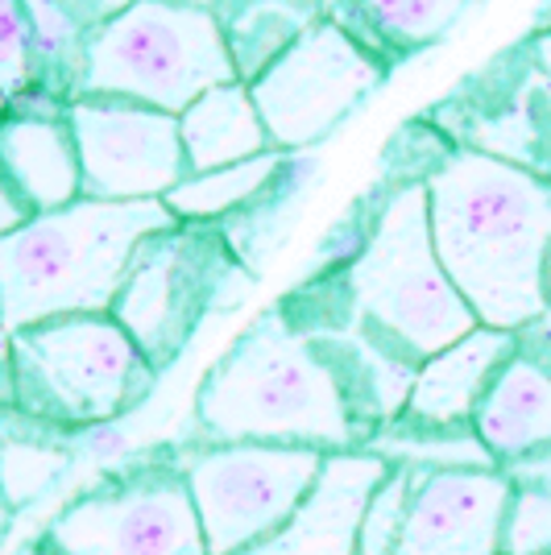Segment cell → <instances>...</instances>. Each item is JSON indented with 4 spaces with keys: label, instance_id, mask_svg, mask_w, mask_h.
Here are the masks:
<instances>
[{
    "label": "cell",
    "instance_id": "2",
    "mask_svg": "<svg viewBox=\"0 0 551 555\" xmlns=\"http://www.w3.org/2000/svg\"><path fill=\"white\" fill-rule=\"evenodd\" d=\"M195 431L200 443H282L316 452L369 443L328 352L291 324L282 307L257 315L229 352L212 361L195 393Z\"/></svg>",
    "mask_w": 551,
    "mask_h": 555
},
{
    "label": "cell",
    "instance_id": "16",
    "mask_svg": "<svg viewBox=\"0 0 551 555\" xmlns=\"http://www.w3.org/2000/svg\"><path fill=\"white\" fill-rule=\"evenodd\" d=\"M518 352L514 332L498 327H473L464 340L448 345L444 352L427 357L411 382V398L402 415L427 427H464L473 423V411L482 406L485 390L502 365Z\"/></svg>",
    "mask_w": 551,
    "mask_h": 555
},
{
    "label": "cell",
    "instance_id": "7",
    "mask_svg": "<svg viewBox=\"0 0 551 555\" xmlns=\"http://www.w3.org/2000/svg\"><path fill=\"white\" fill-rule=\"evenodd\" d=\"M249 266L232 254L220 224H170L141 241L113 302L154 370H166L200 327L249 291Z\"/></svg>",
    "mask_w": 551,
    "mask_h": 555
},
{
    "label": "cell",
    "instance_id": "22",
    "mask_svg": "<svg viewBox=\"0 0 551 555\" xmlns=\"http://www.w3.org/2000/svg\"><path fill=\"white\" fill-rule=\"evenodd\" d=\"M377 42L394 67L444 38L452 22L469 9V0H361Z\"/></svg>",
    "mask_w": 551,
    "mask_h": 555
},
{
    "label": "cell",
    "instance_id": "4",
    "mask_svg": "<svg viewBox=\"0 0 551 555\" xmlns=\"http://www.w3.org/2000/svg\"><path fill=\"white\" fill-rule=\"evenodd\" d=\"M170 224L179 220L162 199H75L63 211L29 216L0 236V332L17 336L63 315H108L141 241Z\"/></svg>",
    "mask_w": 551,
    "mask_h": 555
},
{
    "label": "cell",
    "instance_id": "6",
    "mask_svg": "<svg viewBox=\"0 0 551 555\" xmlns=\"http://www.w3.org/2000/svg\"><path fill=\"white\" fill-rule=\"evenodd\" d=\"M225 83H236V70L212 9L138 0L92 34L75 100L104 95L179 116Z\"/></svg>",
    "mask_w": 551,
    "mask_h": 555
},
{
    "label": "cell",
    "instance_id": "25",
    "mask_svg": "<svg viewBox=\"0 0 551 555\" xmlns=\"http://www.w3.org/2000/svg\"><path fill=\"white\" fill-rule=\"evenodd\" d=\"M34 92V29L25 0H0V95Z\"/></svg>",
    "mask_w": 551,
    "mask_h": 555
},
{
    "label": "cell",
    "instance_id": "12",
    "mask_svg": "<svg viewBox=\"0 0 551 555\" xmlns=\"http://www.w3.org/2000/svg\"><path fill=\"white\" fill-rule=\"evenodd\" d=\"M67 125L79 150L84 199H166L187 179L179 116L154 113L129 100L79 95L67 104Z\"/></svg>",
    "mask_w": 551,
    "mask_h": 555
},
{
    "label": "cell",
    "instance_id": "8",
    "mask_svg": "<svg viewBox=\"0 0 551 555\" xmlns=\"http://www.w3.org/2000/svg\"><path fill=\"white\" fill-rule=\"evenodd\" d=\"M207 555L257 547L307 502L328 452L282 443H195L175 452Z\"/></svg>",
    "mask_w": 551,
    "mask_h": 555
},
{
    "label": "cell",
    "instance_id": "23",
    "mask_svg": "<svg viewBox=\"0 0 551 555\" xmlns=\"http://www.w3.org/2000/svg\"><path fill=\"white\" fill-rule=\"evenodd\" d=\"M414 468L394 464L390 477L373 489L361 527H357V555H398L402 543V522H407V502H411Z\"/></svg>",
    "mask_w": 551,
    "mask_h": 555
},
{
    "label": "cell",
    "instance_id": "26",
    "mask_svg": "<svg viewBox=\"0 0 551 555\" xmlns=\"http://www.w3.org/2000/svg\"><path fill=\"white\" fill-rule=\"evenodd\" d=\"M502 555H551V493L514 486L502 527Z\"/></svg>",
    "mask_w": 551,
    "mask_h": 555
},
{
    "label": "cell",
    "instance_id": "20",
    "mask_svg": "<svg viewBox=\"0 0 551 555\" xmlns=\"http://www.w3.org/2000/svg\"><path fill=\"white\" fill-rule=\"evenodd\" d=\"M212 13L229 47L236 79L253 83L311 25L323 22V0H220Z\"/></svg>",
    "mask_w": 551,
    "mask_h": 555
},
{
    "label": "cell",
    "instance_id": "13",
    "mask_svg": "<svg viewBox=\"0 0 551 555\" xmlns=\"http://www.w3.org/2000/svg\"><path fill=\"white\" fill-rule=\"evenodd\" d=\"M510 498L502 468H414L398 555H502Z\"/></svg>",
    "mask_w": 551,
    "mask_h": 555
},
{
    "label": "cell",
    "instance_id": "21",
    "mask_svg": "<svg viewBox=\"0 0 551 555\" xmlns=\"http://www.w3.org/2000/svg\"><path fill=\"white\" fill-rule=\"evenodd\" d=\"M282 163H286V154L274 150V154H261L249 163L220 166V170H207V175H187L162 204L183 224H225L229 216H236L249 199H257L266 186L274 183Z\"/></svg>",
    "mask_w": 551,
    "mask_h": 555
},
{
    "label": "cell",
    "instance_id": "5",
    "mask_svg": "<svg viewBox=\"0 0 551 555\" xmlns=\"http://www.w3.org/2000/svg\"><path fill=\"white\" fill-rule=\"evenodd\" d=\"M13 406L54 427H113L154 390L158 370L113 315H63L9 336Z\"/></svg>",
    "mask_w": 551,
    "mask_h": 555
},
{
    "label": "cell",
    "instance_id": "31",
    "mask_svg": "<svg viewBox=\"0 0 551 555\" xmlns=\"http://www.w3.org/2000/svg\"><path fill=\"white\" fill-rule=\"evenodd\" d=\"M175 4H195V9H216L220 0H175Z\"/></svg>",
    "mask_w": 551,
    "mask_h": 555
},
{
    "label": "cell",
    "instance_id": "27",
    "mask_svg": "<svg viewBox=\"0 0 551 555\" xmlns=\"http://www.w3.org/2000/svg\"><path fill=\"white\" fill-rule=\"evenodd\" d=\"M29 220V208H25L22 199H17V191L9 186V179L0 175V236H9V232H17Z\"/></svg>",
    "mask_w": 551,
    "mask_h": 555
},
{
    "label": "cell",
    "instance_id": "3",
    "mask_svg": "<svg viewBox=\"0 0 551 555\" xmlns=\"http://www.w3.org/2000/svg\"><path fill=\"white\" fill-rule=\"evenodd\" d=\"M320 286L328 291L332 311L328 320L303 324L299 332L345 327L411 370L482 327L448 270L439 266L427 186L419 179H390L361 254L341 274H323Z\"/></svg>",
    "mask_w": 551,
    "mask_h": 555
},
{
    "label": "cell",
    "instance_id": "14",
    "mask_svg": "<svg viewBox=\"0 0 551 555\" xmlns=\"http://www.w3.org/2000/svg\"><path fill=\"white\" fill-rule=\"evenodd\" d=\"M0 175L29 216L63 211L84 199L79 150L63 104L38 92L13 100V113L0 120Z\"/></svg>",
    "mask_w": 551,
    "mask_h": 555
},
{
    "label": "cell",
    "instance_id": "33",
    "mask_svg": "<svg viewBox=\"0 0 551 555\" xmlns=\"http://www.w3.org/2000/svg\"><path fill=\"white\" fill-rule=\"evenodd\" d=\"M9 514H13V509L0 502V534H4V527H9Z\"/></svg>",
    "mask_w": 551,
    "mask_h": 555
},
{
    "label": "cell",
    "instance_id": "11",
    "mask_svg": "<svg viewBox=\"0 0 551 555\" xmlns=\"http://www.w3.org/2000/svg\"><path fill=\"white\" fill-rule=\"evenodd\" d=\"M423 120L460 150L551 179V100L530 38L489 59Z\"/></svg>",
    "mask_w": 551,
    "mask_h": 555
},
{
    "label": "cell",
    "instance_id": "24",
    "mask_svg": "<svg viewBox=\"0 0 551 555\" xmlns=\"http://www.w3.org/2000/svg\"><path fill=\"white\" fill-rule=\"evenodd\" d=\"M67 468V452L42 448V443H0V502L9 509L25 506Z\"/></svg>",
    "mask_w": 551,
    "mask_h": 555
},
{
    "label": "cell",
    "instance_id": "34",
    "mask_svg": "<svg viewBox=\"0 0 551 555\" xmlns=\"http://www.w3.org/2000/svg\"><path fill=\"white\" fill-rule=\"evenodd\" d=\"M548 320H551V274H548Z\"/></svg>",
    "mask_w": 551,
    "mask_h": 555
},
{
    "label": "cell",
    "instance_id": "10",
    "mask_svg": "<svg viewBox=\"0 0 551 555\" xmlns=\"http://www.w3.org/2000/svg\"><path fill=\"white\" fill-rule=\"evenodd\" d=\"M390 63L323 17L249 83L253 108L282 154L320 145L361 100L382 88Z\"/></svg>",
    "mask_w": 551,
    "mask_h": 555
},
{
    "label": "cell",
    "instance_id": "1",
    "mask_svg": "<svg viewBox=\"0 0 551 555\" xmlns=\"http://www.w3.org/2000/svg\"><path fill=\"white\" fill-rule=\"evenodd\" d=\"M439 266L477 324L527 332L548 320L551 179L448 145L427 170Z\"/></svg>",
    "mask_w": 551,
    "mask_h": 555
},
{
    "label": "cell",
    "instance_id": "28",
    "mask_svg": "<svg viewBox=\"0 0 551 555\" xmlns=\"http://www.w3.org/2000/svg\"><path fill=\"white\" fill-rule=\"evenodd\" d=\"M530 50H535V63H539V75H543V88H548L551 100V29L530 34Z\"/></svg>",
    "mask_w": 551,
    "mask_h": 555
},
{
    "label": "cell",
    "instance_id": "19",
    "mask_svg": "<svg viewBox=\"0 0 551 555\" xmlns=\"http://www.w3.org/2000/svg\"><path fill=\"white\" fill-rule=\"evenodd\" d=\"M179 138H183L187 175H207L220 166L274 154V141L253 108L249 83H241V79L225 83V88H212L187 113H179Z\"/></svg>",
    "mask_w": 551,
    "mask_h": 555
},
{
    "label": "cell",
    "instance_id": "15",
    "mask_svg": "<svg viewBox=\"0 0 551 555\" xmlns=\"http://www.w3.org/2000/svg\"><path fill=\"white\" fill-rule=\"evenodd\" d=\"M394 464L373 448L328 452L320 481L270 539L241 555H357V527Z\"/></svg>",
    "mask_w": 551,
    "mask_h": 555
},
{
    "label": "cell",
    "instance_id": "18",
    "mask_svg": "<svg viewBox=\"0 0 551 555\" xmlns=\"http://www.w3.org/2000/svg\"><path fill=\"white\" fill-rule=\"evenodd\" d=\"M129 4L138 0H25L34 29V92L67 108L79 92L92 34Z\"/></svg>",
    "mask_w": 551,
    "mask_h": 555
},
{
    "label": "cell",
    "instance_id": "9",
    "mask_svg": "<svg viewBox=\"0 0 551 555\" xmlns=\"http://www.w3.org/2000/svg\"><path fill=\"white\" fill-rule=\"evenodd\" d=\"M42 555H207L179 456H145L79 493L42 531Z\"/></svg>",
    "mask_w": 551,
    "mask_h": 555
},
{
    "label": "cell",
    "instance_id": "29",
    "mask_svg": "<svg viewBox=\"0 0 551 555\" xmlns=\"http://www.w3.org/2000/svg\"><path fill=\"white\" fill-rule=\"evenodd\" d=\"M13 352H9V336L0 340V402H9L13 406Z\"/></svg>",
    "mask_w": 551,
    "mask_h": 555
},
{
    "label": "cell",
    "instance_id": "32",
    "mask_svg": "<svg viewBox=\"0 0 551 555\" xmlns=\"http://www.w3.org/2000/svg\"><path fill=\"white\" fill-rule=\"evenodd\" d=\"M9 113H13V100H9V95H0V120H4Z\"/></svg>",
    "mask_w": 551,
    "mask_h": 555
},
{
    "label": "cell",
    "instance_id": "17",
    "mask_svg": "<svg viewBox=\"0 0 551 555\" xmlns=\"http://www.w3.org/2000/svg\"><path fill=\"white\" fill-rule=\"evenodd\" d=\"M473 431L498 468L551 448V365L523 340L473 411Z\"/></svg>",
    "mask_w": 551,
    "mask_h": 555
},
{
    "label": "cell",
    "instance_id": "30",
    "mask_svg": "<svg viewBox=\"0 0 551 555\" xmlns=\"http://www.w3.org/2000/svg\"><path fill=\"white\" fill-rule=\"evenodd\" d=\"M551 29V0H539V9H535V29L530 34H543Z\"/></svg>",
    "mask_w": 551,
    "mask_h": 555
}]
</instances>
